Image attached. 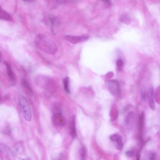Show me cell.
<instances>
[{"instance_id":"obj_1","label":"cell","mask_w":160,"mask_h":160,"mask_svg":"<svg viewBox=\"0 0 160 160\" xmlns=\"http://www.w3.org/2000/svg\"><path fill=\"white\" fill-rule=\"evenodd\" d=\"M35 43L38 49L48 54L54 55L57 51L56 43L44 35L37 36L35 39Z\"/></svg>"},{"instance_id":"obj_2","label":"cell","mask_w":160,"mask_h":160,"mask_svg":"<svg viewBox=\"0 0 160 160\" xmlns=\"http://www.w3.org/2000/svg\"><path fill=\"white\" fill-rule=\"evenodd\" d=\"M19 104L23 112L25 119L27 121L30 120L32 113L29 104L26 98L24 96H21L19 98Z\"/></svg>"},{"instance_id":"obj_3","label":"cell","mask_w":160,"mask_h":160,"mask_svg":"<svg viewBox=\"0 0 160 160\" xmlns=\"http://www.w3.org/2000/svg\"><path fill=\"white\" fill-rule=\"evenodd\" d=\"M107 88L112 94L118 95L120 92V88L118 82L116 80H109L106 82Z\"/></svg>"},{"instance_id":"obj_4","label":"cell","mask_w":160,"mask_h":160,"mask_svg":"<svg viewBox=\"0 0 160 160\" xmlns=\"http://www.w3.org/2000/svg\"><path fill=\"white\" fill-rule=\"evenodd\" d=\"M65 39L73 44H77L88 40L89 36H74L67 35L65 37Z\"/></svg>"},{"instance_id":"obj_5","label":"cell","mask_w":160,"mask_h":160,"mask_svg":"<svg viewBox=\"0 0 160 160\" xmlns=\"http://www.w3.org/2000/svg\"><path fill=\"white\" fill-rule=\"evenodd\" d=\"M52 120L54 124L57 126H62L65 125V119L60 112L55 113L53 116Z\"/></svg>"},{"instance_id":"obj_6","label":"cell","mask_w":160,"mask_h":160,"mask_svg":"<svg viewBox=\"0 0 160 160\" xmlns=\"http://www.w3.org/2000/svg\"><path fill=\"white\" fill-rule=\"evenodd\" d=\"M4 64L6 66L7 74L10 80L12 86H15L17 83V79L13 73L10 65V64L7 61H4Z\"/></svg>"},{"instance_id":"obj_7","label":"cell","mask_w":160,"mask_h":160,"mask_svg":"<svg viewBox=\"0 0 160 160\" xmlns=\"http://www.w3.org/2000/svg\"><path fill=\"white\" fill-rule=\"evenodd\" d=\"M70 133L71 136L73 138H75L77 136L76 128L75 116H73L70 119Z\"/></svg>"},{"instance_id":"obj_8","label":"cell","mask_w":160,"mask_h":160,"mask_svg":"<svg viewBox=\"0 0 160 160\" xmlns=\"http://www.w3.org/2000/svg\"><path fill=\"white\" fill-rule=\"evenodd\" d=\"M154 89L153 87H151L150 89L148 94V97L149 105L150 108L153 110L155 109V104L154 99Z\"/></svg>"},{"instance_id":"obj_9","label":"cell","mask_w":160,"mask_h":160,"mask_svg":"<svg viewBox=\"0 0 160 160\" xmlns=\"http://www.w3.org/2000/svg\"><path fill=\"white\" fill-rule=\"evenodd\" d=\"M0 151L10 157H13V155L11 148L8 146L0 143Z\"/></svg>"},{"instance_id":"obj_10","label":"cell","mask_w":160,"mask_h":160,"mask_svg":"<svg viewBox=\"0 0 160 160\" xmlns=\"http://www.w3.org/2000/svg\"><path fill=\"white\" fill-rule=\"evenodd\" d=\"M10 14L4 10L0 6V19L7 21H10L12 18Z\"/></svg>"},{"instance_id":"obj_11","label":"cell","mask_w":160,"mask_h":160,"mask_svg":"<svg viewBox=\"0 0 160 160\" xmlns=\"http://www.w3.org/2000/svg\"><path fill=\"white\" fill-rule=\"evenodd\" d=\"M109 139L112 141L116 142L117 144L123 142L122 137L117 134H114L110 136Z\"/></svg>"},{"instance_id":"obj_12","label":"cell","mask_w":160,"mask_h":160,"mask_svg":"<svg viewBox=\"0 0 160 160\" xmlns=\"http://www.w3.org/2000/svg\"><path fill=\"white\" fill-rule=\"evenodd\" d=\"M120 21L122 23L127 25L130 24L131 22L129 16L126 14H123L121 15Z\"/></svg>"},{"instance_id":"obj_13","label":"cell","mask_w":160,"mask_h":160,"mask_svg":"<svg viewBox=\"0 0 160 160\" xmlns=\"http://www.w3.org/2000/svg\"><path fill=\"white\" fill-rule=\"evenodd\" d=\"M70 78L68 77H67L64 78L63 83L65 89L67 92L70 93V91L69 88Z\"/></svg>"},{"instance_id":"obj_14","label":"cell","mask_w":160,"mask_h":160,"mask_svg":"<svg viewBox=\"0 0 160 160\" xmlns=\"http://www.w3.org/2000/svg\"><path fill=\"white\" fill-rule=\"evenodd\" d=\"M116 65L118 70L119 71H121L124 65L123 60L121 59H118L116 61Z\"/></svg>"},{"instance_id":"obj_15","label":"cell","mask_w":160,"mask_h":160,"mask_svg":"<svg viewBox=\"0 0 160 160\" xmlns=\"http://www.w3.org/2000/svg\"><path fill=\"white\" fill-rule=\"evenodd\" d=\"M22 84L24 87L28 90L29 93H32V90L29 84L25 79H23L22 82Z\"/></svg>"},{"instance_id":"obj_16","label":"cell","mask_w":160,"mask_h":160,"mask_svg":"<svg viewBox=\"0 0 160 160\" xmlns=\"http://www.w3.org/2000/svg\"><path fill=\"white\" fill-rule=\"evenodd\" d=\"M134 114L133 112H131L127 115L125 120V123L126 124H129L130 120L133 118L134 116Z\"/></svg>"},{"instance_id":"obj_17","label":"cell","mask_w":160,"mask_h":160,"mask_svg":"<svg viewBox=\"0 0 160 160\" xmlns=\"http://www.w3.org/2000/svg\"><path fill=\"white\" fill-rule=\"evenodd\" d=\"M147 94L144 90L142 89L140 91V97L143 101H145L147 98Z\"/></svg>"},{"instance_id":"obj_18","label":"cell","mask_w":160,"mask_h":160,"mask_svg":"<svg viewBox=\"0 0 160 160\" xmlns=\"http://www.w3.org/2000/svg\"><path fill=\"white\" fill-rule=\"evenodd\" d=\"M144 119V114L142 112L140 117V127L141 130H142L143 127Z\"/></svg>"},{"instance_id":"obj_19","label":"cell","mask_w":160,"mask_h":160,"mask_svg":"<svg viewBox=\"0 0 160 160\" xmlns=\"http://www.w3.org/2000/svg\"><path fill=\"white\" fill-rule=\"evenodd\" d=\"M87 151L86 147L83 146L81 150V156L83 159H85L86 156Z\"/></svg>"},{"instance_id":"obj_20","label":"cell","mask_w":160,"mask_h":160,"mask_svg":"<svg viewBox=\"0 0 160 160\" xmlns=\"http://www.w3.org/2000/svg\"><path fill=\"white\" fill-rule=\"evenodd\" d=\"M134 154L133 151H128L125 153L126 156L127 157H131L133 156Z\"/></svg>"},{"instance_id":"obj_21","label":"cell","mask_w":160,"mask_h":160,"mask_svg":"<svg viewBox=\"0 0 160 160\" xmlns=\"http://www.w3.org/2000/svg\"><path fill=\"white\" fill-rule=\"evenodd\" d=\"M156 155L154 153L152 152L150 154L149 157V159L151 160H154L155 159Z\"/></svg>"},{"instance_id":"obj_22","label":"cell","mask_w":160,"mask_h":160,"mask_svg":"<svg viewBox=\"0 0 160 160\" xmlns=\"http://www.w3.org/2000/svg\"><path fill=\"white\" fill-rule=\"evenodd\" d=\"M102 1L108 6H109L111 5V2L110 0H102Z\"/></svg>"},{"instance_id":"obj_23","label":"cell","mask_w":160,"mask_h":160,"mask_svg":"<svg viewBox=\"0 0 160 160\" xmlns=\"http://www.w3.org/2000/svg\"><path fill=\"white\" fill-rule=\"evenodd\" d=\"M113 76V73L112 72H109L107 74L106 76L107 78H110Z\"/></svg>"},{"instance_id":"obj_24","label":"cell","mask_w":160,"mask_h":160,"mask_svg":"<svg viewBox=\"0 0 160 160\" xmlns=\"http://www.w3.org/2000/svg\"><path fill=\"white\" fill-rule=\"evenodd\" d=\"M140 158V155L139 153H137L136 156V159L138 160H139Z\"/></svg>"},{"instance_id":"obj_25","label":"cell","mask_w":160,"mask_h":160,"mask_svg":"<svg viewBox=\"0 0 160 160\" xmlns=\"http://www.w3.org/2000/svg\"><path fill=\"white\" fill-rule=\"evenodd\" d=\"M23 1L25 2H29L33 1V0H23Z\"/></svg>"}]
</instances>
